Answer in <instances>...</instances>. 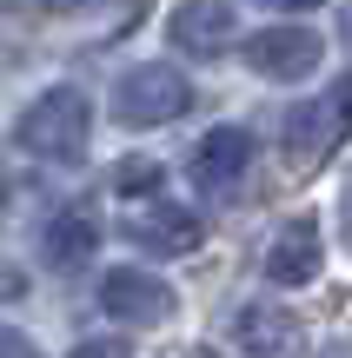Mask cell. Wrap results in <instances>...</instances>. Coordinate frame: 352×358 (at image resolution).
I'll return each mask as SVG.
<instances>
[{
  "label": "cell",
  "mask_w": 352,
  "mask_h": 358,
  "mask_svg": "<svg viewBox=\"0 0 352 358\" xmlns=\"http://www.w3.org/2000/svg\"><path fill=\"white\" fill-rule=\"evenodd\" d=\"M253 153H260V140H253L246 127H213L206 140L186 153V179H193L199 192H233L239 179H246Z\"/></svg>",
  "instance_id": "cell-7"
},
{
  "label": "cell",
  "mask_w": 352,
  "mask_h": 358,
  "mask_svg": "<svg viewBox=\"0 0 352 358\" xmlns=\"http://www.w3.org/2000/svg\"><path fill=\"white\" fill-rule=\"evenodd\" d=\"M346 47H352V13H346Z\"/></svg>",
  "instance_id": "cell-18"
},
{
  "label": "cell",
  "mask_w": 352,
  "mask_h": 358,
  "mask_svg": "<svg viewBox=\"0 0 352 358\" xmlns=\"http://www.w3.org/2000/svg\"><path fill=\"white\" fill-rule=\"evenodd\" d=\"M93 245H100V226H93L87 206H66V213H53L47 226H40V259H47L53 272H73L93 259Z\"/></svg>",
  "instance_id": "cell-10"
},
{
  "label": "cell",
  "mask_w": 352,
  "mask_h": 358,
  "mask_svg": "<svg viewBox=\"0 0 352 358\" xmlns=\"http://www.w3.org/2000/svg\"><path fill=\"white\" fill-rule=\"evenodd\" d=\"M199 213H186V206H160V213H146V219H133L127 226V239L140 245V252H153V259H180V252H199Z\"/></svg>",
  "instance_id": "cell-11"
},
{
  "label": "cell",
  "mask_w": 352,
  "mask_h": 358,
  "mask_svg": "<svg viewBox=\"0 0 352 358\" xmlns=\"http://www.w3.org/2000/svg\"><path fill=\"white\" fill-rule=\"evenodd\" d=\"M326 266V239H319V219H293L273 245H266V279L273 285H313Z\"/></svg>",
  "instance_id": "cell-8"
},
{
  "label": "cell",
  "mask_w": 352,
  "mask_h": 358,
  "mask_svg": "<svg viewBox=\"0 0 352 358\" xmlns=\"http://www.w3.org/2000/svg\"><path fill=\"white\" fill-rule=\"evenodd\" d=\"M186 106H193L186 73H180V66H160V60L127 66L120 87H113V120H120V127H167V120H180Z\"/></svg>",
  "instance_id": "cell-3"
},
{
  "label": "cell",
  "mask_w": 352,
  "mask_h": 358,
  "mask_svg": "<svg viewBox=\"0 0 352 358\" xmlns=\"http://www.w3.org/2000/svg\"><path fill=\"white\" fill-rule=\"evenodd\" d=\"M13 299H27V272L13 259H0V306H13Z\"/></svg>",
  "instance_id": "cell-15"
},
{
  "label": "cell",
  "mask_w": 352,
  "mask_h": 358,
  "mask_svg": "<svg viewBox=\"0 0 352 358\" xmlns=\"http://www.w3.org/2000/svg\"><path fill=\"white\" fill-rule=\"evenodd\" d=\"M352 133V73H339L319 100H300L286 113V159L293 166H319L339 153V140Z\"/></svg>",
  "instance_id": "cell-2"
},
{
  "label": "cell",
  "mask_w": 352,
  "mask_h": 358,
  "mask_svg": "<svg viewBox=\"0 0 352 358\" xmlns=\"http://www.w3.org/2000/svg\"><path fill=\"white\" fill-rule=\"evenodd\" d=\"M7 192H13V186H7V166H0V206H7Z\"/></svg>",
  "instance_id": "cell-17"
},
{
  "label": "cell",
  "mask_w": 352,
  "mask_h": 358,
  "mask_svg": "<svg viewBox=\"0 0 352 358\" xmlns=\"http://www.w3.org/2000/svg\"><path fill=\"white\" fill-rule=\"evenodd\" d=\"M160 179H167V166H160V159H113V192H153Z\"/></svg>",
  "instance_id": "cell-12"
},
{
  "label": "cell",
  "mask_w": 352,
  "mask_h": 358,
  "mask_svg": "<svg viewBox=\"0 0 352 358\" xmlns=\"http://www.w3.org/2000/svg\"><path fill=\"white\" fill-rule=\"evenodd\" d=\"M260 7H279V13H306V7H319V0H260Z\"/></svg>",
  "instance_id": "cell-16"
},
{
  "label": "cell",
  "mask_w": 352,
  "mask_h": 358,
  "mask_svg": "<svg viewBox=\"0 0 352 358\" xmlns=\"http://www.w3.org/2000/svg\"><path fill=\"white\" fill-rule=\"evenodd\" d=\"M167 34H173L180 53H199V60H206V53H226L233 47V7H226V0H180Z\"/></svg>",
  "instance_id": "cell-9"
},
{
  "label": "cell",
  "mask_w": 352,
  "mask_h": 358,
  "mask_svg": "<svg viewBox=\"0 0 352 358\" xmlns=\"http://www.w3.org/2000/svg\"><path fill=\"white\" fill-rule=\"evenodd\" d=\"M66 358H133V345H127V338H80Z\"/></svg>",
  "instance_id": "cell-13"
},
{
  "label": "cell",
  "mask_w": 352,
  "mask_h": 358,
  "mask_svg": "<svg viewBox=\"0 0 352 358\" xmlns=\"http://www.w3.org/2000/svg\"><path fill=\"white\" fill-rule=\"evenodd\" d=\"M239 60L253 66L260 80H306L319 73V60H326V40L313 34V27H260L253 40H239Z\"/></svg>",
  "instance_id": "cell-4"
},
{
  "label": "cell",
  "mask_w": 352,
  "mask_h": 358,
  "mask_svg": "<svg viewBox=\"0 0 352 358\" xmlns=\"http://www.w3.org/2000/svg\"><path fill=\"white\" fill-rule=\"evenodd\" d=\"M93 306H100L106 319H127V325L173 319V292L153 279V272H140V266H106L100 285H93Z\"/></svg>",
  "instance_id": "cell-6"
},
{
  "label": "cell",
  "mask_w": 352,
  "mask_h": 358,
  "mask_svg": "<svg viewBox=\"0 0 352 358\" xmlns=\"http://www.w3.org/2000/svg\"><path fill=\"white\" fill-rule=\"evenodd\" d=\"M0 358H47V352H40L20 325H0Z\"/></svg>",
  "instance_id": "cell-14"
},
{
  "label": "cell",
  "mask_w": 352,
  "mask_h": 358,
  "mask_svg": "<svg viewBox=\"0 0 352 358\" xmlns=\"http://www.w3.org/2000/svg\"><path fill=\"white\" fill-rule=\"evenodd\" d=\"M226 338L239 345V358H306V319L286 312V306H273V299L239 306Z\"/></svg>",
  "instance_id": "cell-5"
},
{
  "label": "cell",
  "mask_w": 352,
  "mask_h": 358,
  "mask_svg": "<svg viewBox=\"0 0 352 358\" xmlns=\"http://www.w3.org/2000/svg\"><path fill=\"white\" fill-rule=\"evenodd\" d=\"M13 140L47 166H80L93 146V106L80 87H47L40 100H27V113L13 120Z\"/></svg>",
  "instance_id": "cell-1"
},
{
  "label": "cell",
  "mask_w": 352,
  "mask_h": 358,
  "mask_svg": "<svg viewBox=\"0 0 352 358\" xmlns=\"http://www.w3.org/2000/svg\"><path fill=\"white\" fill-rule=\"evenodd\" d=\"M326 358H352V352H326Z\"/></svg>",
  "instance_id": "cell-19"
}]
</instances>
